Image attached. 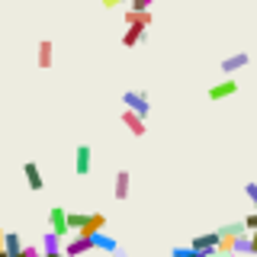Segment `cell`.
Here are the masks:
<instances>
[{
  "instance_id": "obj_1",
  "label": "cell",
  "mask_w": 257,
  "mask_h": 257,
  "mask_svg": "<svg viewBox=\"0 0 257 257\" xmlns=\"http://www.w3.org/2000/svg\"><path fill=\"white\" fill-rule=\"evenodd\" d=\"M87 251H93V244H90V238H87V235L71 231V238L61 241V254L64 257H80V254H87Z\"/></svg>"
},
{
  "instance_id": "obj_2",
  "label": "cell",
  "mask_w": 257,
  "mask_h": 257,
  "mask_svg": "<svg viewBox=\"0 0 257 257\" xmlns=\"http://www.w3.org/2000/svg\"><path fill=\"white\" fill-rule=\"evenodd\" d=\"M122 103H125V109L139 112V116H148V112H151V103H148V93H145V90H125Z\"/></svg>"
},
{
  "instance_id": "obj_3",
  "label": "cell",
  "mask_w": 257,
  "mask_h": 257,
  "mask_svg": "<svg viewBox=\"0 0 257 257\" xmlns=\"http://www.w3.org/2000/svg\"><path fill=\"white\" fill-rule=\"evenodd\" d=\"M238 93V80L235 77H225V80H219V84H212V87H209V100H212V103H222V100H228V96H235Z\"/></svg>"
},
{
  "instance_id": "obj_4",
  "label": "cell",
  "mask_w": 257,
  "mask_h": 257,
  "mask_svg": "<svg viewBox=\"0 0 257 257\" xmlns=\"http://www.w3.org/2000/svg\"><path fill=\"white\" fill-rule=\"evenodd\" d=\"M48 228H52L55 235H61V238L71 235V228H68V212H64L61 206H52V209H48Z\"/></svg>"
},
{
  "instance_id": "obj_5",
  "label": "cell",
  "mask_w": 257,
  "mask_h": 257,
  "mask_svg": "<svg viewBox=\"0 0 257 257\" xmlns=\"http://www.w3.org/2000/svg\"><path fill=\"white\" fill-rule=\"evenodd\" d=\"M247 64H251V55H247V52H235V55H228V58H222L219 71H222L225 77H228V74H235V71L247 68Z\"/></svg>"
},
{
  "instance_id": "obj_6",
  "label": "cell",
  "mask_w": 257,
  "mask_h": 257,
  "mask_svg": "<svg viewBox=\"0 0 257 257\" xmlns=\"http://www.w3.org/2000/svg\"><path fill=\"white\" fill-rule=\"evenodd\" d=\"M122 125L135 135V139H142V135L148 132V128H145V116H139V112H132V109H122Z\"/></svg>"
},
{
  "instance_id": "obj_7",
  "label": "cell",
  "mask_w": 257,
  "mask_h": 257,
  "mask_svg": "<svg viewBox=\"0 0 257 257\" xmlns=\"http://www.w3.org/2000/svg\"><path fill=\"white\" fill-rule=\"evenodd\" d=\"M103 228H106V215H103V212H90L84 219V225L77 228V235H87V238H90L93 231H103Z\"/></svg>"
},
{
  "instance_id": "obj_8",
  "label": "cell",
  "mask_w": 257,
  "mask_h": 257,
  "mask_svg": "<svg viewBox=\"0 0 257 257\" xmlns=\"http://www.w3.org/2000/svg\"><path fill=\"white\" fill-rule=\"evenodd\" d=\"M215 244H219V231H206V235L193 238V251H203V254H215Z\"/></svg>"
},
{
  "instance_id": "obj_9",
  "label": "cell",
  "mask_w": 257,
  "mask_h": 257,
  "mask_svg": "<svg viewBox=\"0 0 257 257\" xmlns=\"http://www.w3.org/2000/svg\"><path fill=\"white\" fill-rule=\"evenodd\" d=\"M90 164H93V151H90V145H77V155H74V167H77V174H80V177H87V174H90Z\"/></svg>"
},
{
  "instance_id": "obj_10",
  "label": "cell",
  "mask_w": 257,
  "mask_h": 257,
  "mask_svg": "<svg viewBox=\"0 0 257 257\" xmlns=\"http://www.w3.org/2000/svg\"><path fill=\"white\" fill-rule=\"evenodd\" d=\"M23 174H26V183H29V190H32V193H39V190L45 187L42 171H39V164H36V161H26V164H23Z\"/></svg>"
},
{
  "instance_id": "obj_11",
  "label": "cell",
  "mask_w": 257,
  "mask_h": 257,
  "mask_svg": "<svg viewBox=\"0 0 257 257\" xmlns=\"http://www.w3.org/2000/svg\"><path fill=\"white\" fill-rule=\"evenodd\" d=\"M90 244H93V251H106V254H112L119 247L116 238H109L106 231H93V235H90Z\"/></svg>"
},
{
  "instance_id": "obj_12",
  "label": "cell",
  "mask_w": 257,
  "mask_h": 257,
  "mask_svg": "<svg viewBox=\"0 0 257 257\" xmlns=\"http://www.w3.org/2000/svg\"><path fill=\"white\" fill-rule=\"evenodd\" d=\"M151 20H155L151 10H132V7L125 10V26H132V23H135V26H145V29H148Z\"/></svg>"
},
{
  "instance_id": "obj_13",
  "label": "cell",
  "mask_w": 257,
  "mask_h": 257,
  "mask_svg": "<svg viewBox=\"0 0 257 257\" xmlns=\"http://www.w3.org/2000/svg\"><path fill=\"white\" fill-rule=\"evenodd\" d=\"M142 39H145V26H135V23H132V26H125V32H122V45L125 48H135Z\"/></svg>"
},
{
  "instance_id": "obj_14",
  "label": "cell",
  "mask_w": 257,
  "mask_h": 257,
  "mask_svg": "<svg viewBox=\"0 0 257 257\" xmlns=\"http://www.w3.org/2000/svg\"><path fill=\"white\" fill-rule=\"evenodd\" d=\"M61 235H55V231H45L42 235V247H39V251L42 254H52V251H61Z\"/></svg>"
},
{
  "instance_id": "obj_15",
  "label": "cell",
  "mask_w": 257,
  "mask_h": 257,
  "mask_svg": "<svg viewBox=\"0 0 257 257\" xmlns=\"http://www.w3.org/2000/svg\"><path fill=\"white\" fill-rule=\"evenodd\" d=\"M20 251H23V238L16 231H7L4 235V254L10 257V254H20Z\"/></svg>"
},
{
  "instance_id": "obj_16",
  "label": "cell",
  "mask_w": 257,
  "mask_h": 257,
  "mask_svg": "<svg viewBox=\"0 0 257 257\" xmlns=\"http://www.w3.org/2000/svg\"><path fill=\"white\" fill-rule=\"evenodd\" d=\"M231 251L235 254H251V231H241L231 238Z\"/></svg>"
},
{
  "instance_id": "obj_17",
  "label": "cell",
  "mask_w": 257,
  "mask_h": 257,
  "mask_svg": "<svg viewBox=\"0 0 257 257\" xmlns=\"http://www.w3.org/2000/svg\"><path fill=\"white\" fill-rule=\"evenodd\" d=\"M112 193H116V199H128V171L116 174V187H112Z\"/></svg>"
},
{
  "instance_id": "obj_18",
  "label": "cell",
  "mask_w": 257,
  "mask_h": 257,
  "mask_svg": "<svg viewBox=\"0 0 257 257\" xmlns=\"http://www.w3.org/2000/svg\"><path fill=\"white\" fill-rule=\"evenodd\" d=\"M39 68H52V42L48 39L39 42Z\"/></svg>"
},
{
  "instance_id": "obj_19",
  "label": "cell",
  "mask_w": 257,
  "mask_h": 257,
  "mask_svg": "<svg viewBox=\"0 0 257 257\" xmlns=\"http://www.w3.org/2000/svg\"><path fill=\"white\" fill-rule=\"evenodd\" d=\"M241 231H247L244 222H228V225H222V228H219V235H231V238H235V235H241Z\"/></svg>"
},
{
  "instance_id": "obj_20",
  "label": "cell",
  "mask_w": 257,
  "mask_h": 257,
  "mask_svg": "<svg viewBox=\"0 0 257 257\" xmlns=\"http://www.w3.org/2000/svg\"><path fill=\"white\" fill-rule=\"evenodd\" d=\"M84 219H87V212H68V228L77 231L80 225H84Z\"/></svg>"
},
{
  "instance_id": "obj_21",
  "label": "cell",
  "mask_w": 257,
  "mask_h": 257,
  "mask_svg": "<svg viewBox=\"0 0 257 257\" xmlns=\"http://www.w3.org/2000/svg\"><path fill=\"white\" fill-rule=\"evenodd\" d=\"M171 257H209V254H203V251H193V247H174Z\"/></svg>"
},
{
  "instance_id": "obj_22",
  "label": "cell",
  "mask_w": 257,
  "mask_h": 257,
  "mask_svg": "<svg viewBox=\"0 0 257 257\" xmlns=\"http://www.w3.org/2000/svg\"><path fill=\"white\" fill-rule=\"evenodd\" d=\"M151 4H155V0H128L132 10H151Z\"/></svg>"
},
{
  "instance_id": "obj_23",
  "label": "cell",
  "mask_w": 257,
  "mask_h": 257,
  "mask_svg": "<svg viewBox=\"0 0 257 257\" xmlns=\"http://www.w3.org/2000/svg\"><path fill=\"white\" fill-rule=\"evenodd\" d=\"M244 196L251 199V203H254V209H257V183H247V187H244Z\"/></svg>"
},
{
  "instance_id": "obj_24",
  "label": "cell",
  "mask_w": 257,
  "mask_h": 257,
  "mask_svg": "<svg viewBox=\"0 0 257 257\" xmlns=\"http://www.w3.org/2000/svg\"><path fill=\"white\" fill-rule=\"evenodd\" d=\"M241 222H244V228H247V231H254V228H257V209H254L251 215H247V219H241Z\"/></svg>"
},
{
  "instance_id": "obj_25",
  "label": "cell",
  "mask_w": 257,
  "mask_h": 257,
  "mask_svg": "<svg viewBox=\"0 0 257 257\" xmlns=\"http://www.w3.org/2000/svg\"><path fill=\"white\" fill-rule=\"evenodd\" d=\"M122 4H128V0H103V7H106V10H116V7H122Z\"/></svg>"
},
{
  "instance_id": "obj_26",
  "label": "cell",
  "mask_w": 257,
  "mask_h": 257,
  "mask_svg": "<svg viewBox=\"0 0 257 257\" xmlns=\"http://www.w3.org/2000/svg\"><path fill=\"white\" fill-rule=\"evenodd\" d=\"M251 254H257V228L251 231Z\"/></svg>"
},
{
  "instance_id": "obj_27",
  "label": "cell",
  "mask_w": 257,
  "mask_h": 257,
  "mask_svg": "<svg viewBox=\"0 0 257 257\" xmlns=\"http://www.w3.org/2000/svg\"><path fill=\"white\" fill-rule=\"evenodd\" d=\"M109 257H128V254H125V251H119V247H116V251H112Z\"/></svg>"
},
{
  "instance_id": "obj_28",
  "label": "cell",
  "mask_w": 257,
  "mask_h": 257,
  "mask_svg": "<svg viewBox=\"0 0 257 257\" xmlns=\"http://www.w3.org/2000/svg\"><path fill=\"white\" fill-rule=\"evenodd\" d=\"M42 257H64L61 251H52V254H42Z\"/></svg>"
},
{
  "instance_id": "obj_29",
  "label": "cell",
  "mask_w": 257,
  "mask_h": 257,
  "mask_svg": "<svg viewBox=\"0 0 257 257\" xmlns=\"http://www.w3.org/2000/svg\"><path fill=\"white\" fill-rule=\"evenodd\" d=\"M4 235H7V231H4V228H0V251H4Z\"/></svg>"
},
{
  "instance_id": "obj_30",
  "label": "cell",
  "mask_w": 257,
  "mask_h": 257,
  "mask_svg": "<svg viewBox=\"0 0 257 257\" xmlns=\"http://www.w3.org/2000/svg\"><path fill=\"white\" fill-rule=\"evenodd\" d=\"M209 257H238V254H209Z\"/></svg>"
}]
</instances>
